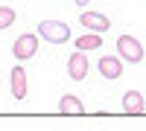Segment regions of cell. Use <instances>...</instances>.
<instances>
[{"instance_id": "6da1fadb", "label": "cell", "mask_w": 146, "mask_h": 131, "mask_svg": "<svg viewBox=\"0 0 146 131\" xmlns=\"http://www.w3.org/2000/svg\"><path fill=\"white\" fill-rule=\"evenodd\" d=\"M38 35L50 44H67L70 41V26L64 20H41L38 23Z\"/></svg>"}, {"instance_id": "7a4b0ae2", "label": "cell", "mask_w": 146, "mask_h": 131, "mask_svg": "<svg viewBox=\"0 0 146 131\" xmlns=\"http://www.w3.org/2000/svg\"><path fill=\"white\" fill-rule=\"evenodd\" d=\"M117 53L129 64H140L143 61V44L135 38V35H120L117 38Z\"/></svg>"}, {"instance_id": "3957f363", "label": "cell", "mask_w": 146, "mask_h": 131, "mask_svg": "<svg viewBox=\"0 0 146 131\" xmlns=\"http://www.w3.org/2000/svg\"><path fill=\"white\" fill-rule=\"evenodd\" d=\"M35 53H38V35H32V32L18 35L15 44H12V55L18 61H29V58H35Z\"/></svg>"}, {"instance_id": "277c9868", "label": "cell", "mask_w": 146, "mask_h": 131, "mask_svg": "<svg viewBox=\"0 0 146 131\" xmlns=\"http://www.w3.org/2000/svg\"><path fill=\"white\" fill-rule=\"evenodd\" d=\"M88 70H91V61H88V53H82L76 50L70 58H67V76L73 82H82L85 76H88Z\"/></svg>"}, {"instance_id": "5b68a950", "label": "cell", "mask_w": 146, "mask_h": 131, "mask_svg": "<svg viewBox=\"0 0 146 131\" xmlns=\"http://www.w3.org/2000/svg\"><path fill=\"white\" fill-rule=\"evenodd\" d=\"M79 23L85 26V32H100V35H102L108 26H111V18L100 15V12H88V9H85L82 18H79Z\"/></svg>"}, {"instance_id": "8992f818", "label": "cell", "mask_w": 146, "mask_h": 131, "mask_svg": "<svg viewBox=\"0 0 146 131\" xmlns=\"http://www.w3.org/2000/svg\"><path fill=\"white\" fill-rule=\"evenodd\" d=\"M9 85H12V96H15L18 102L27 99V70H23L21 64L12 67V73H9Z\"/></svg>"}, {"instance_id": "52a82bcc", "label": "cell", "mask_w": 146, "mask_h": 131, "mask_svg": "<svg viewBox=\"0 0 146 131\" xmlns=\"http://www.w3.org/2000/svg\"><path fill=\"white\" fill-rule=\"evenodd\" d=\"M96 67H100V73L105 79H120L123 76V58L120 55H102L100 61H96Z\"/></svg>"}, {"instance_id": "ba28073f", "label": "cell", "mask_w": 146, "mask_h": 131, "mask_svg": "<svg viewBox=\"0 0 146 131\" xmlns=\"http://www.w3.org/2000/svg\"><path fill=\"white\" fill-rule=\"evenodd\" d=\"M58 111L62 114H85V105L79 96H73V93H64L62 99H58Z\"/></svg>"}, {"instance_id": "9c48e42d", "label": "cell", "mask_w": 146, "mask_h": 131, "mask_svg": "<svg viewBox=\"0 0 146 131\" xmlns=\"http://www.w3.org/2000/svg\"><path fill=\"white\" fill-rule=\"evenodd\" d=\"M100 47H102V35H100V32H82L79 41H76V50H82V53L100 50Z\"/></svg>"}, {"instance_id": "30bf717a", "label": "cell", "mask_w": 146, "mask_h": 131, "mask_svg": "<svg viewBox=\"0 0 146 131\" xmlns=\"http://www.w3.org/2000/svg\"><path fill=\"white\" fill-rule=\"evenodd\" d=\"M123 111L126 114H143V96L137 90H129L123 96Z\"/></svg>"}, {"instance_id": "8fae6325", "label": "cell", "mask_w": 146, "mask_h": 131, "mask_svg": "<svg viewBox=\"0 0 146 131\" xmlns=\"http://www.w3.org/2000/svg\"><path fill=\"white\" fill-rule=\"evenodd\" d=\"M15 9H9V6H0V29H6V26H12L15 23Z\"/></svg>"}, {"instance_id": "7c38bea8", "label": "cell", "mask_w": 146, "mask_h": 131, "mask_svg": "<svg viewBox=\"0 0 146 131\" xmlns=\"http://www.w3.org/2000/svg\"><path fill=\"white\" fill-rule=\"evenodd\" d=\"M76 3H79V6H82V9H85V6H88V3H91V0H76Z\"/></svg>"}]
</instances>
